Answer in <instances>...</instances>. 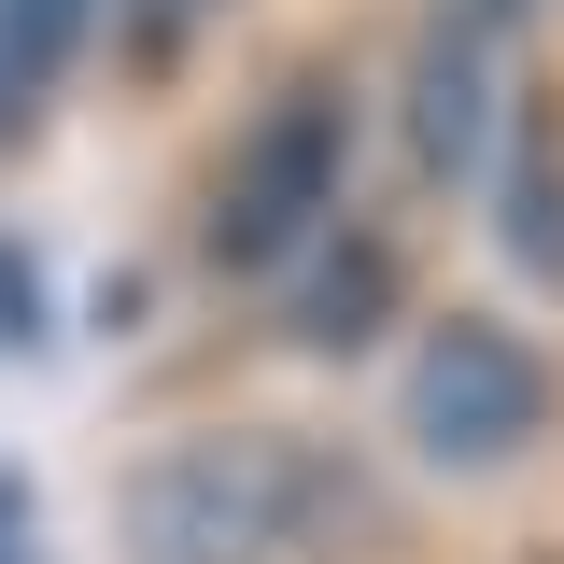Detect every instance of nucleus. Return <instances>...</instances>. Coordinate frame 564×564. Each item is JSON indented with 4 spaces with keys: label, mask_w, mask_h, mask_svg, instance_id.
<instances>
[{
    "label": "nucleus",
    "mask_w": 564,
    "mask_h": 564,
    "mask_svg": "<svg viewBox=\"0 0 564 564\" xmlns=\"http://www.w3.org/2000/svg\"><path fill=\"white\" fill-rule=\"evenodd\" d=\"M296 494H311V452L296 437H254V423L170 437L128 480V564H282L296 522H311Z\"/></svg>",
    "instance_id": "1"
},
{
    "label": "nucleus",
    "mask_w": 564,
    "mask_h": 564,
    "mask_svg": "<svg viewBox=\"0 0 564 564\" xmlns=\"http://www.w3.org/2000/svg\"><path fill=\"white\" fill-rule=\"evenodd\" d=\"M339 170H352V99H339V70H296L269 113L240 128L226 184H212V269L282 282L296 254H311V226H325V198H339Z\"/></svg>",
    "instance_id": "2"
},
{
    "label": "nucleus",
    "mask_w": 564,
    "mask_h": 564,
    "mask_svg": "<svg viewBox=\"0 0 564 564\" xmlns=\"http://www.w3.org/2000/svg\"><path fill=\"white\" fill-rule=\"evenodd\" d=\"M536 423H551V367H536V339H508L494 311L423 325V352H410V437L437 452V466H508Z\"/></svg>",
    "instance_id": "3"
},
{
    "label": "nucleus",
    "mask_w": 564,
    "mask_h": 564,
    "mask_svg": "<svg viewBox=\"0 0 564 564\" xmlns=\"http://www.w3.org/2000/svg\"><path fill=\"white\" fill-rule=\"evenodd\" d=\"M494 141H508V43H494L480 0H452L410 43V170L423 184H480Z\"/></svg>",
    "instance_id": "4"
},
{
    "label": "nucleus",
    "mask_w": 564,
    "mask_h": 564,
    "mask_svg": "<svg viewBox=\"0 0 564 564\" xmlns=\"http://www.w3.org/2000/svg\"><path fill=\"white\" fill-rule=\"evenodd\" d=\"M282 311H296V339L311 352H352V339H381V311H395V240H325V254H296L282 269Z\"/></svg>",
    "instance_id": "5"
},
{
    "label": "nucleus",
    "mask_w": 564,
    "mask_h": 564,
    "mask_svg": "<svg viewBox=\"0 0 564 564\" xmlns=\"http://www.w3.org/2000/svg\"><path fill=\"white\" fill-rule=\"evenodd\" d=\"M508 226H522V254L564 282V155H551V128H508Z\"/></svg>",
    "instance_id": "6"
},
{
    "label": "nucleus",
    "mask_w": 564,
    "mask_h": 564,
    "mask_svg": "<svg viewBox=\"0 0 564 564\" xmlns=\"http://www.w3.org/2000/svg\"><path fill=\"white\" fill-rule=\"evenodd\" d=\"M0 14H14V43H29L43 70H70V57H85V0H0Z\"/></svg>",
    "instance_id": "7"
},
{
    "label": "nucleus",
    "mask_w": 564,
    "mask_h": 564,
    "mask_svg": "<svg viewBox=\"0 0 564 564\" xmlns=\"http://www.w3.org/2000/svg\"><path fill=\"white\" fill-rule=\"evenodd\" d=\"M43 99H57V70L29 57V43H14V14H0V141L29 128V113H43Z\"/></svg>",
    "instance_id": "8"
},
{
    "label": "nucleus",
    "mask_w": 564,
    "mask_h": 564,
    "mask_svg": "<svg viewBox=\"0 0 564 564\" xmlns=\"http://www.w3.org/2000/svg\"><path fill=\"white\" fill-rule=\"evenodd\" d=\"M184 14H212V0H141V29H184Z\"/></svg>",
    "instance_id": "9"
}]
</instances>
